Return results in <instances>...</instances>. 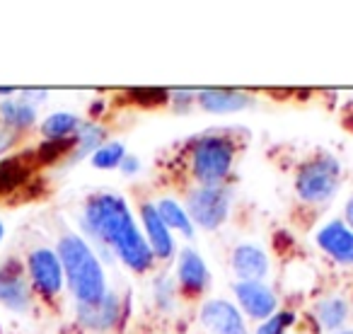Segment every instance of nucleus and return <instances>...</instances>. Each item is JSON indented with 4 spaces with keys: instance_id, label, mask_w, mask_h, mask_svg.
I'll return each instance as SVG.
<instances>
[{
    "instance_id": "nucleus-1",
    "label": "nucleus",
    "mask_w": 353,
    "mask_h": 334,
    "mask_svg": "<svg viewBox=\"0 0 353 334\" xmlns=\"http://www.w3.org/2000/svg\"><path fill=\"white\" fill-rule=\"evenodd\" d=\"M85 226L94 237L112 247L123 264L136 274H143L152 266L155 255L150 250V242L133 226V218L121 197L97 194L90 199L85 204Z\"/></svg>"
},
{
    "instance_id": "nucleus-2",
    "label": "nucleus",
    "mask_w": 353,
    "mask_h": 334,
    "mask_svg": "<svg viewBox=\"0 0 353 334\" xmlns=\"http://www.w3.org/2000/svg\"><path fill=\"white\" fill-rule=\"evenodd\" d=\"M59 259L63 266V274L78 303H94L102 298L104 291V274L94 252L88 242L78 235H63L59 240Z\"/></svg>"
},
{
    "instance_id": "nucleus-3",
    "label": "nucleus",
    "mask_w": 353,
    "mask_h": 334,
    "mask_svg": "<svg viewBox=\"0 0 353 334\" xmlns=\"http://www.w3.org/2000/svg\"><path fill=\"white\" fill-rule=\"evenodd\" d=\"M232 162H235V146L230 138L203 136L194 146L192 170L201 187H218L230 175Z\"/></svg>"
},
{
    "instance_id": "nucleus-4",
    "label": "nucleus",
    "mask_w": 353,
    "mask_h": 334,
    "mask_svg": "<svg viewBox=\"0 0 353 334\" xmlns=\"http://www.w3.org/2000/svg\"><path fill=\"white\" fill-rule=\"evenodd\" d=\"M339 162L334 155H317L300 167L295 177V192L303 202L322 204L334 197L339 187Z\"/></svg>"
},
{
    "instance_id": "nucleus-5",
    "label": "nucleus",
    "mask_w": 353,
    "mask_h": 334,
    "mask_svg": "<svg viewBox=\"0 0 353 334\" xmlns=\"http://www.w3.org/2000/svg\"><path fill=\"white\" fill-rule=\"evenodd\" d=\"M189 206V218L196 221L206 230H216L228 221L230 213V192L225 187H201L196 192H192L187 202Z\"/></svg>"
},
{
    "instance_id": "nucleus-6",
    "label": "nucleus",
    "mask_w": 353,
    "mask_h": 334,
    "mask_svg": "<svg viewBox=\"0 0 353 334\" xmlns=\"http://www.w3.org/2000/svg\"><path fill=\"white\" fill-rule=\"evenodd\" d=\"M30 279L34 284V288L39 291L44 298H54L61 293V286H63V266L56 252L39 247L30 255Z\"/></svg>"
},
{
    "instance_id": "nucleus-7",
    "label": "nucleus",
    "mask_w": 353,
    "mask_h": 334,
    "mask_svg": "<svg viewBox=\"0 0 353 334\" xmlns=\"http://www.w3.org/2000/svg\"><path fill=\"white\" fill-rule=\"evenodd\" d=\"M30 286H27L25 271L17 259H8L0 266V303L10 308L12 313H25L30 308Z\"/></svg>"
},
{
    "instance_id": "nucleus-8",
    "label": "nucleus",
    "mask_w": 353,
    "mask_h": 334,
    "mask_svg": "<svg viewBox=\"0 0 353 334\" xmlns=\"http://www.w3.org/2000/svg\"><path fill=\"white\" fill-rule=\"evenodd\" d=\"M119 313H121V303L114 293H104L94 303H78V320L94 332L114 327L119 322Z\"/></svg>"
},
{
    "instance_id": "nucleus-9",
    "label": "nucleus",
    "mask_w": 353,
    "mask_h": 334,
    "mask_svg": "<svg viewBox=\"0 0 353 334\" xmlns=\"http://www.w3.org/2000/svg\"><path fill=\"white\" fill-rule=\"evenodd\" d=\"M201 320L213 334H247L242 315L228 300H211L203 305Z\"/></svg>"
},
{
    "instance_id": "nucleus-10",
    "label": "nucleus",
    "mask_w": 353,
    "mask_h": 334,
    "mask_svg": "<svg viewBox=\"0 0 353 334\" xmlns=\"http://www.w3.org/2000/svg\"><path fill=\"white\" fill-rule=\"evenodd\" d=\"M235 293L250 317H256V320L274 317L276 295L271 293L264 284H259V281H240V284L235 286Z\"/></svg>"
},
{
    "instance_id": "nucleus-11",
    "label": "nucleus",
    "mask_w": 353,
    "mask_h": 334,
    "mask_svg": "<svg viewBox=\"0 0 353 334\" xmlns=\"http://www.w3.org/2000/svg\"><path fill=\"white\" fill-rule=\"evenodd\" d=\"M317 245L327 252L332 259L341 264H353V230L341 221H332L317 233Z\"/></svg>"
},
{
    "instance_id": "nucleus-12",
    "label": "nucleus",
    "mask_w": 353,
    "mask_h": 334,
    "mask_svg": "<svg viewBox=\"0 0 353 334\" xmlns=\"http://www.w3.org/2000/svg\"><path fill=\"white\" fill-rule=\"evenodd\" d=\"M141 213H143V223H145L148 240H150L152 255H157L160 259H170L172 252H174V242H172L170 228L162 223L155 204H143Z\"/></svg>"
},
{
    "instance_id": "nucleus-13",
    "label": "nucleus",
    "mask_w": 353,
    "mask_h": 334,
    "mask_svg": "<svg viewBox=\"0 0 353 334\" xmlns=\"http://www.w3.org/2000/svg\"><path fill=\"white\" fill-rule=\"evenodd\" d=\"M232 269L242 281H261L269 271V259L254 245H240L232 252Z\"/></svg>"
},
{
    "instance_id": "nucleus-14",
    "label": "nucleus",
    "mask_w": 353,
    "mask_h": 334,
    "mask_svg": "<svg viewBox=\"0 0 353 334\" xmlns=\"http://www.w3.org/2000/svg\"><path fill=\"white\" fill-rule=\"evenodd\" d=\"M199 104L211 114H232L250 107L252 97L240 90H203L199 92Z\"/></svg>"
},
{
    "instance_id": "nucleus-15",
    "label": "nucleus",
    "mask_w": 353,
    "mask_h": 334,
    "mask_svg": "<svg viewBox=\"0 0 353 334\" xmlns=\"http://www.w3.org/2000/svg\"><path fill=\"white\" fill-rule=\"evenodd\" d=\"M176 279L179 286L187 291L189 295L201 293L208 284V269L203 264V259L194 250H184L179 257V269H176Z\"/></svg>"
},
{
    "instance_id": "nucleus-16",
    "label": "nucleus",
    "mask_w": 353,
    "mask_h": 334,
    "mask_svg": "<svg viewBox=\"0 0 353 334\" xmlns=\"http://www.w3.org/2000/svg\"><path fill=\"white\" fill-rule=\"evenodd\" d=\"M0 121L8 128H30L37 121V107L32 102H27L25 97H12L0 102Z\"/></svg>"
},
{
    "instance_id": "nucleus-17",
    "label": "nucleus",
    "mask_w": 353,
    "mask_h": 334,
    "mask_svg": "<svg viewBox=\"0 0 353 334\" xmlns=\"http://www.w3.org/2000/svg\"><path fill=\"white\" fill-rule=\"evenodd\" d=\"M80 119L70 112H56L51 117L44 119L41 124V133L46 136V141H61V138H70L73 133H78Z\"/></svg>"
},
{
    "instance_id": "nucleus-18",
    "label": "nucleus",
    "mask_w": 353,
    "mask_h": 334,
    "mask_svg": "<svg viewBox=\"0 0 353 334\" xmlns=\"http://www.w3.org/2000/svg\"><path fill=\"white\" fill-rule=\"evenodd\" d=\"M155 208H157V213H160L162 223H165L167 228L179 230L187 237H192V233H194L192 218H189V213H184V208L179 206V204L172 202V199H162V202L155 204Z\"/></svg>"
},
{
    "instance_id": "nucleus-19",
    "label": "nucleus",
    "mask_w": 353,
    "mask_h": 334,
    "mask_svg": "<svg viewBox=\"0 0 353 334\" xmlns=\"http://www.w3.org/2000/svg\"><path fill=\"white\" fill-rule=\"evenodd\" d=\"M314 315H317L319 324H322L324 329H329V332H334V329L341 327L343 320L348 317V305L343 303L341 298H324L322 303L317 305V310H314Z\"/></svg>"
},
{
    "instance_id": "nucleus-20",
    "label": "nucleus",
    "mask_w": 353,
    "mask_h": 334,
    "mask_svg": "<svg viewBox=\"0 0 353 334\" xmlns=\"http://www.w3.org/2000/svg\"><path fill=\"white\" fill-rule=\"evenodd\" d=\"M27 177V162L22 155L6 157L0 162V192H12Z\"/></svg>"
},
{
    "instance_id": "nucleus-21",
    "label": "nucleus",
    "mask_w": 353,
    "mask_h": 334,
    "mask_svg": "<svg viewBox=\"0 0 353 334\" xmlns=\"http://www.w3.org/2000/svg\"><path fill=\"white\" fill-rule=\"evenodd\" d=\"M104 128L97 126V124H80L78 133H75V146H78V150H75V157H83L88 155V153H94L102 148V141H104Z\"/></svg>"
},
{
    "instance_id": "nucleus-22",
    "label": "nucleus",
    "mask_w": 353,
    "mask_h": 334,
    "mask_svg": "<svg viewBox=\"0 0 353 334\" xmlns=\"http://www.w3.org/2000/svg\"><path fill=\"white\" fill-rule=\"evenodd\" d=\"M126 157V150H123V143H107L99 150L92 153V165L99 167V170H112V167H119Z\"/></svg>"
},
{
    "instance_id": "nucleus-23",
    "label": "nucleus",
    "mask_w": 353,
    "mask_h": 334,
    "mask_svg": "<svg viewBox=\"0 0 353 334\" xmlns=\"http://www.w3.org/2000/svg\"><path fill=\"white\" fill-rule=\"evenodd\" d=\"M70 146H75V138H61V141H44L39 148V160L51 162L56 157H61L63 153L70 150Z\"/></svg>"
},
{
    "instance_id": "nucleus-24",
    "label": "nucleus",
    "mask_w": 353,
    "mask_h": 334,
    "mask_svg": "<svg viewBox=\"0 0 353 334\" xmlns=\"http://www.w3.org/2000/svg\"><path fill=\"white\" fill-rule=\"evenodd\" d=\"M293 322H295L293 313H279V315H274V317L266 320L256 334H285V329H288Z\"/></svg>"
},
{
    "instance_id": "nucleus-25",
    "label": "nucleus",
    "mask_w": 353,
    "mask_h": 334,
    "mask_svg": "<svg viewBox=\"0 0 353 334\" xmlns=\"http://www.w3.org/2000/svg\"><path fill=\"white\" fill-rule=\"evenodd\" d=\"M133 97H136V102H141V104H162V102H167V92L165 90H155V88H150V90H133Z\"/></svg>"
},
{
    "instance_id": "nucleus-26",
    "label": "nucleus",
    "mask_w": 353,
    "mask_h": 334,
    "mask_svg": "<svg viewBox=\"0 0 353 334\" xmlns=\"http://www.w3.org/2000/svg\"><path fill=\"white\" fill-rule=\"evenodd\" d=\"M12 143H15V131H12V128H8L6 124L0 121V153H6Z\"/></svg>"
},
{
    "instance_id": "nucleus-27",
    "label": "nucleus",
    "mask_w": 353,
    "mask_h": 334,
    "mask_svg": "<svg viewBox=\"0 0 353 334\" xmlns=\"http://www.w3.org/2000/svg\"><path fill=\"white\" fill-rule=\"evenodd\" d=\"M119 167H121V170H123L126 175H133V173L138 170V160H136L133 155H126V157H123V162H121Z\"/></svg>"
},
{
    "instance_id": "nucleus-28",
    "label": "nucleus",
    "mask_w": 353,
    "mask_h": 334,
    "mask_svg": "<svg viewBox=\"0 0 353 334\" xmlns=\"http://www.w3.org/2000/svg\"><path fill=\"white\" fill-rule=\"evenodd\" d=\"M346 221H348V226H351V230H353V199L346 204Z\"/></svg>"
},
{
    "instance_id": "nucleus-29",
    "label": "nucleus",
    "mask_w": 353,
    "mask_h": 334,
    "mask_svg": "<svg viewBox=\"0 0 353 334\" xmlns=\"http://www.w3.org/2000/svg\"><path fill=\"white\" fill-rule=\"evenodd\" d=\"M3 233H6V228H3V223H0V240H3Z\"/></svg>"
},
{
    "instance_id": "nucleus-30",
    "label": "nucleus",
    "mask_w": 353,
    "mask_h": 334,
    "mask_svg": "<svg viewBox=\"0 0 353 334\" xmlns=\"http://www.w3.org/2000/svg\"><path fill=\"white\" fill-rule=\"evenodd\" d=\"M339 334H353V332H339Z\"/></svg>"
}]
</instances>
